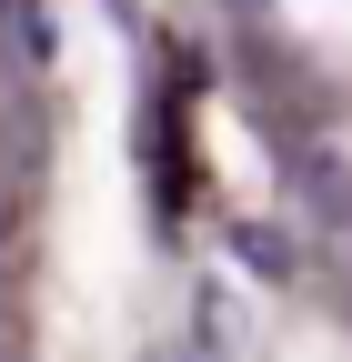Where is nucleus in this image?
Wrapping results in <instances>:
<instances>
[{
	"label": "nucleus",
	"mask_w": 352,
	"mask_h": 362,
	"mask_svg": "<svg viewBox=\"0 0 352 362\" xmlns=\"http://www.w3.org/2000/svg\"><path fill=\"white\" fill-rule=\"evenodd\" d=\"M222 242H232V252H242V262L262 272V282H282V272H292V242L272 232V221H232V232H222Z\"/></svg>",
	"instance_id": "obj_3"
},
{
	"label": "nucleus",
	"mask_w": 352,
	"mask_h": 362,
	"mask_svg": "<svg viewBox=\"0 0 352 362\" xmlns=\"http://www.w3.org/2000/svg\"><path fill=\"white\" fill-rule=\"evenodd\" d=\"M282 192L312 211L322 232H342V221H352V181H342V161H332V151H282Z\"/></svg>",
	"instance_id": "obj_1"
},
{
	"label": "nucleus",
	"mask_w": 352,
	"mask_h": 362,
	"mask_svg": "<svg viewBox=\"0 0 352 362\" xmlns=\"http://www.w3.org/2000/svg\"><path fill=\"white\" fill-rule=\"evenodd\" d=\"M0 21H11L20 71H51V61H61V30H51V11H40V0H0Z\"/></svg>",
	"instance_id": "obj_2"
}]
</instances>
